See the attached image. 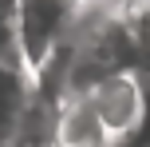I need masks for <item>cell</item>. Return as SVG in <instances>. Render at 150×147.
Returning a JSON list of instances; mask_svg holds the SVG:
<instances>
[{
	"label": "cell",
	"mask_w": 150,
	"mask_h": 147,
	"mask_svg": "<svg viewBox=\"0 0 150 147\" xmlns=\"http://www.w3.org/2000/svg\"><path fill=\"white\" fill-rule=\"evenodd\" d=\"M36 100V76L28 72L20 52L0 56V147H12Z\"/></svg>",
	"instance_id": "obj_2"
},
{
	"label": "cell",
	"mask_w": 150,
	"mask_h": 147,
	"mask_svg": "<svg viewBox=\"0 0 150 147\" xmlns=\"http://www.w3.org/2000/svg\"><path fill=\"white\" fill-rule=\"evenodd\" d=\"M0 24H16V0H0Z\"/></svg>",
	"instance_id": "obj_3"
},
{
	"label": "cell",
	"mask_w": 150,
	"mask_h": 147,
	"mask_svg": "<svg viewBox=\"0 0 150 147\" xmlns=\"http://www.w3.org/2000/svg\"><path fill=\"white\" fill-rule=\"evenodd\" d=\"M79 12H83V0H16L12 28L32 76H40L55 60V52L67 44V36L79 24Z\"/></svg>",
	"instance_id": "obj_1"
}]
</instances>
